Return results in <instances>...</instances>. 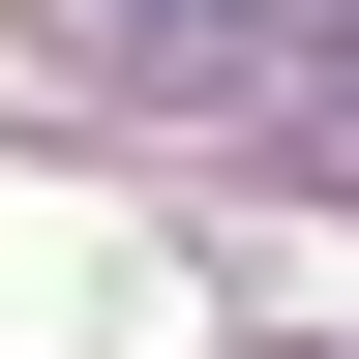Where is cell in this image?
Here are the masks:
<instances>
[{
	"label": "cell",
	"instance_id": "cell-1",
	"mask_svg": "<svg viewBox=\"0 0 359 359\" xmlns=\"http://www.w3.org/2000/svg\"><path fill=\"white\" fill-rule=\"evenodd\" d=\"M240 30H269V0H90V60H120V90H210Z\"/></svg>",
	"mask_w": 359,
	"mask_h": 359
},
{
	"label": "cell",
	"instance_id": "cell-2",
	"mask_svg": "<svg viewBox=\"0 0 359 359\" xmlns=\"http://www.w3.org/2000/svg\"><path fill=\"white\" fill-rule=\"evenodd\" d=\"M330 30H359V0H330Z\"/></svg>",
	"mask_w": 359,
	"mask_h": 359
}]
</instances>
